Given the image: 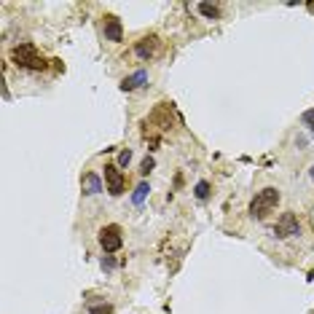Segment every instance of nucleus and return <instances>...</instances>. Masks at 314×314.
I'll return each mask as SVG.
<instances>
[{"mask_svg":"<svg viewBox=\"0 0 314 314\" xmlns=\"http://www.w3.org/2000/svg\"><path fill=\"white\" fill-rule=\"evenodd\" d=\"M11 59H14L16 68H24V70H43L46 68V59L38 54L35 43H19L11 51Z\"/></svg>","mask_w":314,"mask_h":314,"instance_id":"1","label":"nucleus"},{"mask_svg":"<svg viewBox=\"0 0 314 314\" xmlns=\"http://www.w3.org/2000/svg\"><path fill=\"white\" fill-rule=\"evenodd\" d=\"M301 121H304L306 126H309V129L314 132V110H306L304 116H301Z\"/></svg>","mask_w":314,"mask_h":314,"instance_id":"16","label":"nucleus"},{"mask_svg":"<svg viewBox=\"0 0 314 314\" xmlns=\"http://www.w3.org/2000/svg\"><path fill=\"white\" fill-rule=\"evenodd\" d=\"M309 177H312V180H314V166H312V169H309Z\"/></svg>","mask_w":314,"mask_h":314,"instance_id":"18","label":"nucleus"},{"mask_svg":"<svg viewBox=\"0 0 314 314\" xmlns=\"http://www.w3.org/2000/svg\"><path fill=\"white\" fill-rule=\"evenodd\" d=\"M145 83H148V73L137 70V73H132V76H126L121 81V91H135V89H140V86H145Z\"/></svg>","mask_w":314,"mask_h":314,"instance_id":"7","label":"nucleus"},{"mask_svg":"<svg viewBox=\"0 0 314 314\" xmlns=\"http://www.w3.org/2000/svg\"><path fill=\"white\" fill-rule=\"evenodd\" d=\"M99 244H102V250H105V252H116V250H121V244H124V239H121V229H118L116 223L105 226V229L99 231Z\"/></svg>","mask_w":314,"mask_h":314,"instance_id":"3","label":"nucleus"},{"mask_svg":"<svg viewBox=\"0 0 314 314\" xmlns=\"http://www.w3.org/2000/svg\"><path fill=\"white\" fill-rule=\"evenodd\" d=\"M105 183H108L110 196H121L124 193V175L116 164H105Z\"/></svg>","mask_w":314,"mask_h":314,"instance_id":"5","label":"nucleus"},{"mask_svg":"<svg viewBox=\"0 0 314 314\" xmlns=\"http://www.w3.org/2000/svg\"><path fill=\"white\" fill-rule=\"evenodd\" d=\"M81 188L86 196H97L99 191H102V180H99L94 172H86V175L81 177Z\"/></svg>","mask_w":314,"mask_h":314,"instance_id":"8","label":"nucleus"},{"mask_svg":"<svg viewBox=\"0 0 314 314\" xmlns=\"http://www.w3.org/2000/svg\"><path fill=\"white\" fill-rule=\"evenodd\" d=\"M148 191H151V185H148V183H140L137 188H135V193H132V202L140 207V204L145 202V196H148Z\"/></svg>","mask_w":314,"mask_h":314,"instance_id":"12","label":"nucleus"},{"mask_svg":"<svg viewBox=\"0 0 314 314\" xmlns=\"http://www.w3.org/2000/svg\"><path fill=\"white\" fill-rule=\"evenodd\" d=\"M153 166H156V161H153V156H145V158H143V164H140V172H143V175H148V172L153 169Z\"/></svg>","mask_w":314,"mask_h":314,"instance_id":"14","label":"nucleus"},{"mask_svg":"<svg viewBox=\"0 0 314 314\" xmlns=\"http://www.w3.org/2000/svg\"><path fill=\"white\" fill-rule=\"evenodd\" d=\"M89 314H113V306L110 304H99V306H91Z\"/></svg>","mask_w":314,"mask_h":314,"instance_id":"13","label":"nucleus"},{"mask_svg":"<svg viewBox=\"0 0 314 314\" xmlns=\"http://www.w3.org/2000/svg\"><path fill=\"white\" fill-rule=\"evenodd\" d=\"M129 161H132V151L124 148L121 153H118V166H129Z\"/></svg>","mask_w":314,"mask_h":314,"instance_id":"15","label":"nucleus"},{"mask_svg":"<svg viewBox=\"0 0 314 314\" xmlns=\"http://www.w3.org/2000/svg\"><path fill=\"white\" fill-rule=\"evenodd\" d=\"M102 30H105V38H108V41H113V43L124 41V24L118 16H105Z\"/></svg>","mask_w":314,"mask_h":314,"instance_id":"6","label":"nucleus"},{"mask_svg":"<svg viewBox=\"0 0 314 314\" xmlns=\"http://www.w3.org/2000/svg\"><path fill=\"white\" fill-rule=\"evenodd\" d=\"M277 204H279V191L269 185V188L258 191V193H255V199L250 202V215L255 218V220H263Z\"/></svg>","mask_w":314,"mask_h":314,"instance_id":"2","label":"nucleus"},{"mask_svg":"<svg viewBox=\"0 0 314 314\" xmlns=\"http://www.w3.org/2000/svg\"><path fill=\"white\" fill-rule=\"evenodd\" d=\"M193 196H196L199 202H207V199H210V183H207V180H199L196 188H193Z\"/></svg>","mask_w":314,"mask_h":314,"instance_id":"11","label":"nucleus"},{"mask_svg":"<svg viewBox=\"0 0 314 314\" xmlns=\"http://www.w3.org/2000/svg\"><path fill=\"white\" fill-rule=\"evenodd\" d=\"M298 231H301V223L293 212H285V215L277 220V226H274V236L277 239H290V236H296Z\"/></svg>","mask_w":314,"mask_h":314,"instance_id":"4","label":"nucleus"},{"mask_svg":"<svg viewBox=\"0 0 314 314\" xmlns=\"http://www.w3.org/2000/svg\"><path fill=\"white\" fill-rule=\"evenodd\" d=\"M135 54H137L140 59H151L153 54H156V35L143 38V41L135 46Z\"/></svg>","mask_w":314,"mask_h":314,"instance_id":"9","label":"nucleus"},{"mask_svg":"<svg viewBox=\"0 0 314 314\" xmlns=\"http://www.w3.org/2000/svg\"><path fill=\"white\" fill-rule=\"evenodd\" d=\"M102 269H108V271L116 269V260H113L110 255H105V258H102Z\"/></svg>","mask_w":314,"mask_h":314,"instance_id":"17","label":"nucleus"},{"mask_svg":"<svg viewBox=\"0 0 314 314\" xmlns=\"http://www.w3.org/2000/svg\"><path fill=\"white\" fill-rule=\"evenodd\" d=\"M196 8L204 19H218L220 16V5H215V3H199Z\"/></svg>","mask_w":314,"mask_h":314,"instance_id":"10","label":"nucleus"}]
</instances>
